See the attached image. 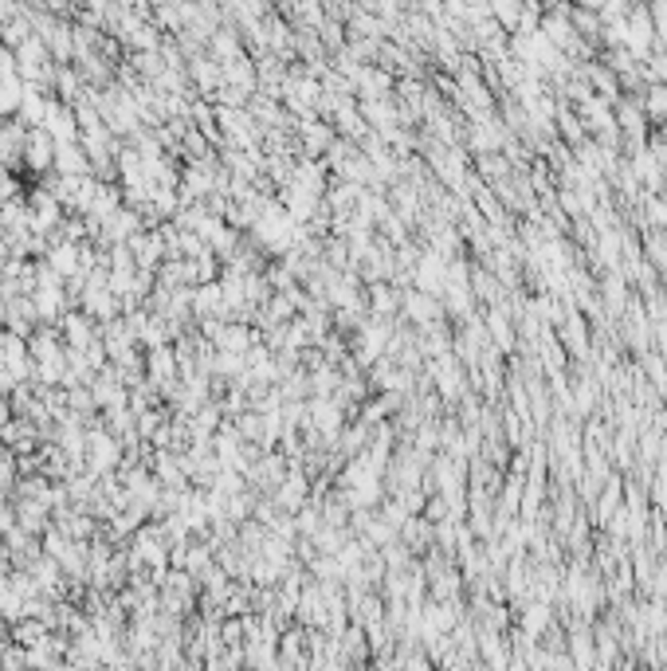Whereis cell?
<instances>
[{"label":"cell","mask_w":667,"mask_h":671,"mask_svg":"<svg viewBox=\"0 0 667 671\" xmlns=\"http://www.w3.org/2000/svg\"><path fill=\"white\" fill-rule=\"evenodd\" d=\"M362 193H365V185L338 177V185H330L323 193V200H326V208L334 212V216H350V212L357 208V200H362Z\"/></svg>","instance_id":"obj_4"},{"label":"cell","mask_w":667,"mask_h":671,"mask_svg":"<svg viewBox=\"0 0 667 671\" xmlns=\"http://www.w3.org/2000/svg\"><path fill=\"white\" fill-rule=\"evenodd\" d=\"M334 146V129L330 126H318L311 122L303 129V153H311V158H318V153H326Z\"/></svg>","instance_id":"obj_9"},{"label":"cell","mask_w":667,"mask_h":671,"mask_svg":"<svg viewBox=\"0 0 667 671\" xmlns=\"http://www.w3.org/2000/svg\"><path fill=\"white\" fill-rule=\"evenodd\" d=\"M259 341V334L256 330H247L244 322L240 326H220V334L212 338V346L217 350H228V353H247Z\"/></svg>","instance_id":"obj_7"},{"label":"cell","mask_w":667,"mask_h":671,"mask_svg":"<svg viewBox=\"0 0 667 671\" xmlns=\"http://www.w3.org/2000/svg\"><path fill=\"white\" fill-rule=\"evenodd\" d=\"M515 620H518V628L522 632H530V636H538V640H542V632L546 628H550V624L557 620L554 617V609H550V600H527V605H522L518 612H515Z\"/></svg>","instance_id":"obj_5"},{"label":"cell","mask_w":667,"mask_h":671,"mask_svg":"<svg viewBox=\"0 0 667 671\" xmlns=\"http://www.w3.org/2000/svg\"><path fill=\"white\" fill-rule=\"evenodd\" d=\"M306 408H311V428L323 432L330 444L338 440V432H342V417H345V408L338 405V397H314Z\"/></svg>","instance_id":"obj_3"},{"label":"cell","mask_w":667,"mask_h":671,"mask_svg":"<svg viewBox=\"0 0 667 671\" xmlns=\"http://www.w3.org/2000/svg\"><path fill=\"white\" fill-rule=\"evenodd\" d=\"M401 294L404 291H397V283L392 279H373L365 287V302H369V314L373 318H397L401 314Z\"/></svg>","instance_id":"obj_1"},{"label":"cell","mask_w":667,"mask_h":671,"mask_svg":"<svg viewBox=\"0 0 667 671\" xmlns=\"http://www.w3.org/2000/svg\"><path fill=\"white\" fill-rule=\"evenodd\" d=\"M306 494H311V487H306V475H303L299 467H291V475L279 483V491L271 494V499H276L287 514H295V511H299V506L306 503Z\"/></svg>","instance_id":"obj_6"},{"label":"cell","mask_w":667,"mask_h":671,"mask_svg":"<svg viewBox=\"0 0 667 671\" xmlns=\"http://www.w3.org/2000/svg\"><path fill=\"white\" fill-rule=\"evenodd\" d=\"M475 173H479L487 185H495V181H503V177L515 173V165L507 161L503 149H495V153H475Z\"/></svg>","instance_id":"obj_8"},{"label":"cell","mask_w":667,"mask_h":671,"mask_svg":"<svg viewBox=\"0 0 667 671\" xmlns=\"http://www.w3.org/2000/svg\"><path fill=\"white\" fill-rule=\"evenodd\" d=\"M8 455H12V447H8L5 436H0V459H8Z\"/></svg>","instance_id":"obj_10"},{"label":"cell","mask_w":667,"mask_h":671,"mask_svg":"<svg viewBox=\"0 0 667 671\" xmlns=\"http://www.w3.org/2000/svg\"><path fill=\"white\" fill-rule=\"evenodd\" d=\"M24 169H32L35 177L55 169V141H52L47 129H32L28 134V146H24Z\"/></svg>","instance_id":"obj_2"},{"label":"cell","mask_w":667,"mask_h":671,"mask_svg":"<svg viewBox=\"0 0 667 671\" xmlns=\"http://www.w3.org/2000/svg\"><path fill=\"white\" fill-rule=\"evenodd\" d=\"M581 5H589V8H597V5H604V0H581Z\"/></svg>","instance_id":"obj_11"}]
</instances>
